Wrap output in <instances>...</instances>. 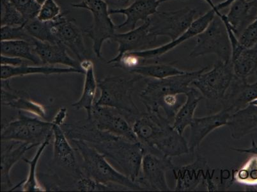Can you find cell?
I'll use <instances>...</instances> for the list:
<instances>
[{
    "label": "cell",
    "mask_w": 257,
    "mask_h": 192,
    "mask_svg": "<svg viewBox=\"0 0 257 192\" xmlns=\"http://www.w3.org/2000/svg\"><path fill=\"white\" fill-rule=\"evenodd\" d=\"M68 139L83 140L95 147L116 169L136 182L141 172L146 150L139 142H132L99 130L92 119L65 123Z\"/></svg>",
    "instance_id": "1"
},
{
    "label": "cell",
    "mask_w": 257,
    "mask_h": 192,
    "mask_svg": "<svg viewBox=\"0 0 257 192\" xmlns=\"http://www.w3.org/2000/svg\"><path fill=\"white\" fill-rule=\"evenodd\" d=\"M74 149L82 158L84 174L100 183L113 185L125 191H146L138 182L133 181L116 169L106 157L87 142L70 140Z\"/></svg>",
    "instance_id": "2"
},
{
    "label": "cell",
    "mask_w": 257,
    "mask_h": 192,
    "mask_svg": "<svg viewBox=\"0 0 257 192\" xmlns=\"http://www.w3.org/2000/svg\"><path fill=\"white\" fill-rule=\"evenodd\" d=\"M134 75L131 78L109 75L98 80L100 95L95 105L113 108L133 123L141 113L135 104L133 94L138 82L144 78Z\"/></svg>",
    "instance_id": "3"
},
{
    "label": "cell",
    "mask_w": 257,
    "mask_h": 192,
    "mask_svg": "<svg viewBox=\"0 0 257 192\" xmlns=\"http://www.w3.org/2000/svg\"><path fill=\"white\" fill-rule=\"evenodd\" d=\"M208 69L209 67H205L164 79L149 78L146 87L140 94V100L147 112H161L160 104L166 98L186 95L190 90L192 82Z\"/></svg>",
    "instance_id": "4"
},
{
    "label": "cell",
    "mask_w": 257,
    "mask_h": 192,
    "mask_svg": "<svg viewBox=\"0 0 257 192\" xmlns=\"http://www.w3.org/2000/svg\"><path fill=\"white\" fill-rule=\"evenodd\" d=\"M232 62L217 60L211 71L201 74L191 83L207 100L208 109L213 110L225 97L226 91L234 78Z\"/></svg>",
    "instance_id": "5"
},
{
    "label": "cell",
    "mask_w": 257,
    "mask_h": 192,
    "mask_svg": "<svg viewBox=\"0 0 257 192\" xmlns=\"http://www.w3.org/2000/svg\"><path fill=\"white\" fill-rule=\"evenodd\" d=\"M72 6L86 9L92 14V25L85 30V34L92 41L93 51L96 57L104 60L102 46L105 42L111 41L116 30V25L110 18L108 5L104 0H81L78 4H72Z\"/></svg>",
    "instance_id": "6"
},
{
    "label": "cell",
    "mask_w": 257,
    "mask_h": 192,
    "mask_svg": "<svg viewBox=\"0 0 257 192\" xmlns=\"http://www.w3.org/2000/svg\"><path fill=\"white\" fill-rule=\"evenodd\" d=\"M18 118L3 126L2 141H18L36 144L37 146L53 134L52 122L43 121L22 111Z\"/></svg>",
    "instance_id": "7"
},
{
    "label": "cell",
    "mask_w": 257,
    "mask_h": 192,
    "mask_svg": "<svg viewBox=\"0 0 257 192\" xmlns=\"http://www.w3.org/2000/svg\"><path fill=\"white\" fill-rule=\"evenodd\" d=\"M195 45L190 53L191 58H198L214 54L218 60L231 62L232 46L225 23L220 16H215L204 31L195 37Z\"/></svg>",
    "instance_id": "8"
},
{
    "label": "cell",
    "mask_w": 257,
    "mask_h": 192,
    "mask_svg": "<svg viewBox=\"0 0 257 192\" xmlns=\"http://www.w3.org/2000/svg\"><path fill=\"white\" fill-rule=\"evenodd\" d=\"M196 14L195 9L189 8L158 12L149 18L151 32L156 37H168L172 41L189 29L195 21Z\"/></svg>",
    "instance_id": "9"
},
{
    "label": "cell",
    "mask_w": 257,
    "mask_h": 192,
    "mask_svg": "<svg viewBox=\"0 0 257 192\" xmlns=\"http://www.w3.org/2000/svg\"><path fill=\"white\" fill-rule=\"evenodd\" d=\"M174 167L172 158L147 153L142 160L141 172L136 182L146 191H172L167 183V173Z\"/></svg>",
    "instance_id": "10"
},
{
    "label": "cell",
    "mask_w": 257,
    "mask_h": 192,
    "mask_svg": "<svg viewBox=\"0 0 257 192\" xmlns=\"http://www.w3.org/2000/svg\"><path fill=\"white\" fill-rule=\"evenodd\" d=\"M221 11H217L211 9L204 15L200 16L194 21L189 29L178 38L172 40L170 43L163 44L158 47L149 49V50L131 52L135 57L139 58L142 64H145V62L148 60H158L161 57L169 51L174 50L176 47L189 39L197 36L206 29L209 23L213 20L215 16L221 15Z\"/></svg>",
    "instance_id": "11"
},
{
    "label": "cell",
    "mask_w": 257,
    "mask_h": 192,
    "mask_svg": "<svg viewBox=\"0 0 257 192\" xmlns=\"http://www.w3.org/2000/svg\"><path fill=\"white\" fill-rule=\"evenodd\" d=\"M172 124L161 112L140 114L132 124L138 141L147 153L155 154L154 146L168 125Z\"/></svg>",
    "instance_id": "12"
},
{
    "label": "cell",
    "mask_w": 257,
    "mask_h": 192,
    "mask_svg": "<svg viewBox=\"0 0 257 192\" xmlns=\"http://www.w3.org/2000/svg\"><path fill=\"white\" fill-rule=\"evenodd\" d=\"M158 37L152 34L149 19L136 29L114 35L111 41L118 44V53L108 64L115 65L125 53L154 48Z\"/></svg>",
    "instance_id": "13"
},
{
    "label": "cell",
    "mask_w": 257,
    "mask_h": 192,
    "mask_svg": "<svg viewBox=\"0 0 257 192\" xmlns=\"http://www.w3.org/2000/svg\"><path fill=\"white\" fill-rule=\"evenodd\" d=\"M52 31L57 43L66 46L74 53L79 62L88 59V53L83 34L75 21L66 17L62 13L55 20L51 21Z\"/></svg>",
    "instance_id": "14"
},
{
    "label": "cell",
    "mask_w": 257,
    "mask_h": 192,
    "mask_svg": "<svg viewBox=\"0 0 257 192\" xmlns=\"http://www.w3.org/2000/svg\"><path fill=\"white\" fill-rule=\"evenodd\" d=\"M172 171L175 179L174 191H197L201 186L205 189V180L211 172L206 159L201 155L192 163L175 166Z\"/></svg>",
    "instance_id": "15"
},
{
    "label": "cell",
    "mask_w": 257,
    "mask_h": 192,
    "mask_svg": "<svg viewBox=\"0 0 257 192\" xmlns=\"http://www.w3.org/2000/svg\"><path fill=\"white\" fill-rule=\"evenodd\" d=\"M91 119L100 130L124 138L130 141L139 142L132 124L113 108L94 105Z\"/></svg>",
    "instance_id": "16"
},
{
    "label": "cell",
    "mask_w": 257,
    "mask_h": 192,
    "mask_svg": "<svg viewBox=\"0 0 257 192\" xmlns=\"http://www.w3.org/2000/svg\"><path fill=\"white\" fill-rule=\"evenodd\" d=\"M257 100V81L253 83L234 76L221 102L222 109L231 115L246 107Z\"/></svg>",
    "instance_id": "17"
},
{
    "label": "cell",
    "mask_w": 257,
    "mask_h": 192,
    "mask_svg": "<svg viewBox=\"0 0 257 192\" xmlns=\"http://www.w3.org/2000/svg\"><path fill=\"white\" fill-rule=\"evenodd\" d=\"M174 0H135L133 3L125 8L109 9L111 15L125 16V22L116 25V29H125L128 31L136 29L140 21L146 22L152 16L158 13V9L161 4Z\"/></svg>",
    "instance_id": "18"
},
{
    "label": "cell",
    "mask_w": 257,
    "mask_h": 192,
    "mask_svg": "<svg viewBox=\"0 0 257 192\" xmlns=\"http://www.w3.org/2000/svg\"><path fill=\"white\" fill-rule=\"evenodd\" d=\"M231 114L225 110L210 116L194 118L189 126L190 133L188 140L189 153H194L199 149L200 145L205 137L216 129L227 126Z\"/></svg>",
    "instance_id": "19"
},
{
    "label": "cell",
    "mask_w": 257,
    "mask_h": 192,
    "mask_svg": "<svg viewBox=\"0 0 257 192\" xmlns=\"http://www.w3.org/2000/svg\"><path fill=\"white\" fill-rule=\"evenodd\" d=\"M1 190L11 191L14 188L11 171L25 154L37 145L18 141H2Z\"/></svg>",
    "instance_id": "20"
},
{
    "label": "cell",
    "mask_w": 257,
    "mask_h": 192,
    "mask_svg": "<svg viewBox=\"0 0 257 192\" xmlns=\"http://www.w3.org/2000/svg\"><path fill=\"white\" fill-rule=\"evenodd\" d=\"M2 104L39 118L46 116V107L32 100L25 91L12 88L10 79L2 80Z\"/></svg>",
    "instance_id": "21"
},
{
    "label": "cell",
    "mask_w": 257,
    "mask_h": 192,
    "mask_svg": "<svg viewBox=\"0 0 257 192\" xmlns=\"http://www.w3.org/2000/svg\"><path fill=\"white\" fill-rule=\"evenodd\" d=\"M257 16V2L234 0L227 15L221 13L220 18L226 27L230 28L237 38Z\"/></svg>",
    "instance_id": "22"
},
{
    "label": "cell",
    "mask_w": 257,
    "mask_h": 192,
    "mask_svg": "<svg viewBox=\"0 0 257 192\" xmlns=\"http://www.w3.org/2000/svg\"><path fill=\"white\" fill-rule=\"evenodd\" d=\"M53 125L54 161L72 172L78 179L83 174V172L77 162L73 147L62 127Z\"/></svg>",
    "instance_id": "23"
},
{
    "label": "cell",
    "mask_w": 257,
    "mask_h": 192,
    "mask_svg": "<svg viewBox=\"0 0 257 192\" xmlns=\"http://www.w3.org/2000/svg\"><path fill=\"white\" fill-rule=\"evenodd\" d=\"M229 37L232 46L231 62L234 74L239 78L247 79L257 71V44L251 48H245L234 34Z\"/></svg>",
    "instance_id": "24"
},
{
    "label": "cell",
    "mask_w": 257,
    "mask_h": 192,
    "mask_svg": "<svg viewBox=\"0 0 257 192\" xmlns=\"http://www.w3.org/2000/svg\"><path fill=\"white\" fill-rule=\"evenodd\" d=\"M34 49L43 65H62L83 71L80 62L72 58L67 52V47L62 44L45 43L36 39Z\"/></svg>",
    "instance_id": "25"
},
{
    "label": "cell",
    "mask_w": 257,
    "mask_h": 192,
    "mask_svg": "<svg viewBox=\"0 0 257 192\" xmlns=\"http://www.w3.org/2000/svg\"><path fill=\"white\" fill-rule=\"evenodd\" d=\"M227 126L231 137L240 140L257 130V105L249 104L231 115Z\"/></svg>",
    "instance_id": "26"
},
{
    "label": "cell",
    "mask_w": 257,
    "mask_h": 192,
    "mask_svg": "<svg viewBox=\"0 0 257 192\" xmlns=\"http://www.w3.org/2000/svg\"><path fill=\"white\" fill-rule=\"evenodd\" d=\"M79 62L81 69L85 72V81L82 94L77 102L72 104V107L76 110L85 109L87 114L86 119H91L98 88L97 81L95 78L94 66L92 61L88 58Z\"/></svg>",
    "instance_id": "27"
},
{
    "label": "cell",
    "mask_w": 257,
    "mask_h": 192,
    "mask_svg": "<svg viewBox=\"0 0 257 192\" xmlns=\"http://www.w3.org/2000/svg\"><path fill=\"white\" fill-rule=\"evenodd\" d=\"M1 79H10L15 77H23L27 75L43 74L46 76L53 74L78 73L84 74L82 70L72 67H58L55 65H24L21 66L1 65Z\"/></svg>",
    "instance_id": "28"
},
{
    "label": "cell",
    "mask_w": 257,
    "mask_h": 192,
    "mask_svg": "<svg viewBox=\"0 0 257 192\" xmlns=\"http://www.w3.org/2000/svg\"><path fill=\"white\" fill-rule=\"evenodd\" d=\"M204 99L197 88L191 86L190 90L186 94L185 102L177 112L172 123L173 127L177 132L183 135L185 129L191 125L195 118L194 116L199 102Z\"/></svg>",
    "instance_id": "29"
},
{
    "label": "cell",
    "mask_w": 257,
    "mask_h": 192,
    "mask_svg": "<svg viewBox=\"0 0 257 192\" xmlns=\"http://www.w3.org/2000/svg\"><path fill=\"white\" fill-rule=\"evenodd\" d=\"M53 134L49 136L40 145L38 149L32 160L23 158V160L26 163L29 165V172L28 174L27 179L21 182V183L16 185L11 191L20 188L21 190L23 191H46L48 190L45 187L43 186L39 182L37 176V167L42 155L45 151L47 147L50 145L51 139H52Z\"/></svg>",
    "instance_id": "30"
},
{
    "label": "cell",
    "mask_w": 257,
    "mask_h": 192,
    "mask_svg": "<svg viewBox=\"0 0 257 192\" xmlns=\"http://www.w3.org/2000/svg\"><path fill=\"white\" fill-rule=\"evenodd\" d=\"M1 55L22 58L34 65H43L41 60L35 53L34 45L25 41H1Z\"/></svg>",
    "instance_id": "31"
},
{
    "label": "cell",
    "mask_w": 257,
    "mask_h": 192,
    "mask_svg": "<svg viewBox=\"0 0 257 192\" xmlns=\"http://www.w3.org/2000/svg\"><path fill=\"white\" fill-rule=\"evenodd\" d=\"M186 72L174 65L158 62L139 65L128 71L131 74L139 75L144 78L156 79L167 78Z\"/></svg>",
    "instance_id": "32"
},
{
    "label": "cell",
    "mask_w": 257,
    "mask_h": 192,
    "mask_svg": "<svg viewBox=\"0 0 257 192\" xmlns=\"http://www.w3.org/2000/svg\"><path fill=\"white\" fill-rule=\"evenodd\" d=\"M253 191L257 188V155L252 154L246 163L233 172L232 181ZM257 191V189H256Z\"/></svg>",
    "instance_id": "33"
},
{
    "label": "cell",
    "mask_w": 257,
    "mask_h": 192,
    "mask_svg": "<svg viewBox=\"0 0 257 192\" xmlns=\"http://www.w3.org/2000/svg\"><path fill=\"white\" fill-rule=\"evenodd\" d=\"M25 27L30 36L38 41L59 44L57 43V39L53 35L51 22H41L36 18L27 22Z\"/></svg>",
    "instance_id": "34"
},
{
    "label": "cell",
    "mask_w": 257,
    "mask_h": 192,
    "mask_svg": "<svg viewBox=\"0 0 257 192\" xmlns=\"http://www.w3.org/2000/svg\"><path fill=\"white\" fill-rule=\"evenodd\" d=\"M27 21L9 1L1 0V27L25 25Z\"/></svg>",
    "instance_id": "35"
},
{
    "label": "cell",
    "mask_w": 257,
    "mask_h": 192,
    "mask_svg": "<svg viewBox=\"0 0 257 192\" xmlns=\"http://www.w3.org/2000/svg\"><path fill=\"white\" fill-rule=\"evenodd\" d=\"M77 189L81 191H106L123 190L122 189L113 185L100 183L85 174L81 175L77 179Z\"/></svg>",
    "instance_id": "36"
},
{
    "label": "cell",
    "mask_w": 257,
    "mask_h": 192,
    "mask_svg": "<svg viewBox=\"0 0 257 192\" xmlns=\"http://www.w3.org/2000/svg\"><path fill=\"white\" fill-rule=\"evenodd\" d=\"M9 40H21L29 42L34 45L36 39L30 36L26 30L25 25L4 26L1 27V41H9Z\"/></svg>",
    "instance_id": "37"
},
{
    "label": "cell",
    "mask_w": 257,
    "mask_h": 192,
    "mask_svg": "<svg viewBox=\"0 0 257 192\" xmlns=\"http://www.w3.org/2000/svg\"><path fill=\"white\" fill-rule=\"evenodd\" d=\"M9 1L22 13L27 22L37 18L41 8V6L35 2V0H9Z\"/></svg>",
    "instance_id": "38"
},
{
    "label": "cell",
    "mask_w": 257,
    "mask_h": 192,
    "mask_svg": "<svg viewBox=\"0 0 257 192\" xmlns=\"http://www.w3.org/2000/svg\"><path fill=\"white\" fill-rule=\"evenodd\" d=\"M62 13L59 5L55 0H46L41 6L37 18L41 22H51Z\"/></svg>",
    "instance_id": "39"
},
{
    "label": "cell",
    "mask_w": 257,
    "mask_h": 192,
    "mask_svg": "<svg viewBox=\"0 0 257 192\" xmlns=\"http://www.w3.org/2000/svg\"><path fill=\"white\" fill-rule=\"evenodd\" d=\"M238 41L245 48H251L257 44V16L238 37Z\"/></svg>",
    "instance_id": "40"
},
{
    "label": "cell",
    "mask_w": 257,
    "mask_h": 192,
    "mask_svg": "<svg viewBox=\"0 0 257 192\" xmlns=\"http://www.w3.org/2000/svg\"><path fill=\"white\" fill-rule=\"evenodd\" d=\"M31 64L32 63H30L29 61L22 59V58L1 55V65H10V66L17 67Z\"/></svg>",
    "instance_id": "41"
},
{
    "label": "cell",
    "mask_w": 257,
    "mask_h": 192,
    "mask_svg": "<svg viewBox=\"0 0 257 192\" xmlns=\"http://www.w3.org/2000/svg\"><path fill=\"white\" fill-rule=\"evenodd\" d=\"M67 117V109L65 107H61L51 122L54 125L62 126L64 125Z\"/></svg>",
    "instance_id": "42"
},
{
    "label": "cell",
    "mask_w": 257,
    "mask_h": 192,
    "mask_svg": "<svg viewBox=\"0 0 257 192\" xmlns=\"http://www.w3.org/2000/svg\"><path fill=\"white\" fill-rule=\"evenodd\" d=\"M231 150L238 153L243 154H254V155H257V144L254 139H252L251 147L247 149H242V148H231Z\"/></svg>",
    "instance_id": "43"
},
{
    "label": "cell",
    "mask_w": 257,
    "mask_h": 192,
    "mask_svg": "<svg viewBox=\"0 0 257 192\" xmlns=\"http://www.w3.org/2000/svg\"><path fill=\"white\" fill-rule=\"evenodd\" d=\"M106 2L108 6H110L111 9H117L125 8V6L130 3L131 0H104Z\"/></svg>",
    "instance_id": "44"
},
{
    "label": "cell",
    "mask_w": 257,
    "mask_h": 192,
    "mask_svg": "<svg viewBox=\"0 0 257 192\" xmlns=\"http://www.w3.org/2000/svg\"><path fill=\"white\" fill-rule=\"evenodd\" d=\"M204 2L209 5L211 8L214 9L215 11H220L222 9L227 8L228 6H230L231 3L229 0H225V1L221 2V3L218 5H215L212 0H204Z\"/></svg>",
    "instance_id": "45"
},
{
    "label": "cell",
    "mask_w": 257,
    "mask_h": 192,
    "mask_svg": "<svg viewBox=\"0 0 257 192\" xmlns=\"http://www.w3.org/2000/svg\"><path fill=\"white\" fill-rule=\"evenodd\" d=\"M45 1H46V0H35V2H37V3L39 4L40 6H41V5H43L44 2Z\"/></svg>",
    "instance_id": "46"
},
{
    "label": "cell",
    "mask_w": 257,
    "mask_h": 192,
    "mask_svg": "<svg viewBox=\"0 0 257 192\" xmlns=\"http://www.w3.org/2000/svg\"><path fill=\"white\" fill-rule=\"evenodd\" d=\"M253 104V105H257V100L253 101V102H252L251 103V104Z\"/></svg>",
    "instance_id": "47"
},
{
    "label": "cell",
    "mask_w": 257,
    "mask_h": 192,
    "mask_svg": "<svg viewBox=\"0 0 257 192\" xmlns=\"http://www.w3.org/2000/svg\"><path fill=\"white\" fill-rule=\"evenodd\" d=\"M247 1L249 2H257V0H247Z\"/></svg>",
    "instance_id": "48"
},
{
    "label": "cell",
    "mask_w": 257,
    "mask_h": 192,
    "mask_svg": "<svg viewBox=\"0 0 257 192\" xmlns=\"http://www.w3.org/2000/svg\"><path fill=\"white\" fill-rule=\"evenodd\" d=\"M254 75H255V76H256V81H257V71L255 72V73H254Z\"/></svg>",
    "instance_id": "49"
}]
</instances>
